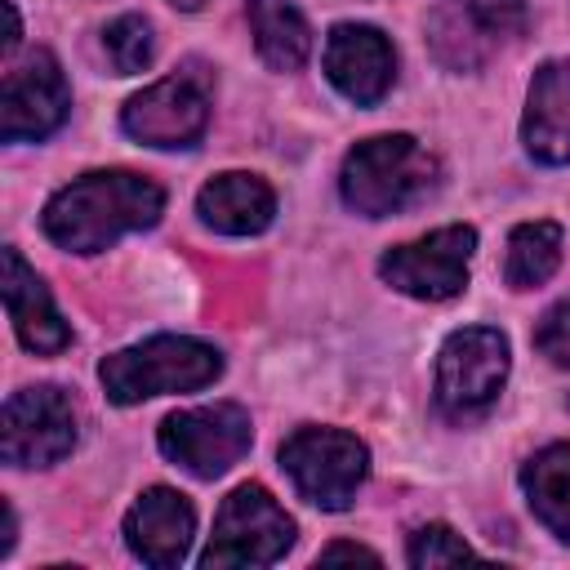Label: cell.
I'll use <instances>...</instances> for the list:
<instances>
[{
	"label": "cell",
	"instance_id": "obj_18",
	"mask_svg": "<svg viewBox=\"0 0 570 570\" xmlns=\"http://www.w3.org/2000/svg\"><path fill=\"white\" fill-rule=\"evenodd\" d=\"M258 58L272 71H298L312 53V27L289 0H245Z\"/></svg>",
	"mask_w": 570,
	"mask_h": 570
},
{
	"label": "cell",
	"instance_id": "obj_23",
	"mask_svg": "<svg viewBox=\"0 0 570 570\" xmlns=\"http://www.w3.org/2000/svg\"><path fill=\"white\" fill-rule=\"evenodd\" d=\"M534 347H539L552 365L570 370V303L552 307V312L539 321V330H534Z\"/></svg>",
	"mask_w": 570,
	"mask_h": 570
},
{
	"label": "cell",
	"instance_id": "obj_5",
	"mask_svg": "<svg viewBox=\"0 0 570 570\" xmlns=\"http://www.w3.org/2000/svg\"><path fill=\"white\" fill-rule=\"evenodd\" d=\"M294 543V517L254 481L236 485L218 517H214V534L200 552V566H272L276 557H285V548Z\"/></svg>",
	"mask_w": 570,
	"mask_h": 570
},
{
	"label": "cell",
	"instance_id": "obj_7",
	"mask_svg": "<svg viewBox=\"0 0 570 570\" xmlns=\"http://www.w3.org/2000/svg\"><path fill=\"white\" fill-rule=\"evenodd\" d=\"M476 249V232L468 223H450L410 245H396L379 258V276L423 303H445L468 289V263Z\"/></svg>",
	"mask_w": 570,
	"mask_h": 570
},
{
	"label": "cell",
	"instance_id": "obj_11",
	"mask_svg": "<svg viewBox=\"0 0 570 570\" xmlns=\"http://www.w3.org/2000/svg\"><path fill=\"white\" fill-rule=\"evenodd\" d=\"M67 111H71V89L49 49H36L4 71V89H0L4 142H40L67 120Z\"/></svg>",
	"mask_w": 570,
	"mask_h": 570
},
{
	"label": "cell",
	"instance_id": "obj_3",
	"mask_svg": "<svg viewBox=\"0 0 570 570\" xmlns=\"http://www.w3.org/2000/svg\"><path fill=\"white\" fill-rule=\"evenodd\" d=\"M218 374H223V352L187 334H156L147 343L111 352L98 365V379L116 405H138L165 392H196Z\"/></svg>",
	"mask_w": 570,
	"mask_h": 570
},
{
	"label": "cell",
	"instance_id": "obj_26",
	"mask_svg": "<svg viewBox=\"0 0 570 570\" xmlns=\"http://www.w3.org/2000/svg\"><path fill=\"white\" fill-rule=\"evenodd\" d=\"M13 552V508L4 503V539H0V557H9Z\"/></svg>",
	"mask_w": 570,
	"mask_h": 570
},
{
	"label": "cell",
	"instance_id": "obj_27",
	"mask_svg": "<svg viewBox=\"0 0 570 570\" xmlns=\"http://www.w3.org/2000/svg\"><path fill=\"white\" fill-rule=\"evenodd\" d=\"M174 4H178V9H200L205 0H174Z\"/></svg>",
	"mask_w": 570,
	"mask_h": 570
},
{
	"label": "cell",
	"instance_id": "obj_15",
	"mask_svg": "<svg viewBox=\"0 0 570 570\" xmlns=\"http://www.w3.org/2000/svg\"><path fill=\"white\" fill-rule=\"evenodd\" d=\"M4 307L13 321V334L27 352L36 356H53L71 343V325L58 316L49 285L36 276V267H27V258L9 245L4 249Z\"/></svg>",
	"mask_w": 570,
	"mask_h": 570
},
{
	"label": "cell",
	"instance_id": "obj_24",
	"mask_svg": "<svg viewBox=\"0 0 570 570\" xmlns=\"http://www.w3.org/2000/svg\"><path fill=\"white\" fill-rule=\"evenodd\" d=\"M321 561H370V566H379V552H370L361 543H330L321 552Z\"/></svg>",
	"mask_w": 570,
	"mask_h": 570
},
{
	"label": "cell",
	"instance_id": "obj_16",
	"mask_svg": "<svg viewBox=\"0 0 570 570\" xmlns=\"http://www.w3.org/2000/svg\"><path fill=\"white\" fill-rule=\"evenodd\" d=\"M521 142L543 165H570V62H543L534 71Z\"/></svg>",
	"mask_w": 570,
	"mask_h": 570
},
{
	"label": "cell",
	"instance_id": "obj_10",
	"mask_svg": "<svg viewBox=\"0 0 570 570\" xmlns=\"http://www.w3.org/2000/svg\"><path fill=\"white\" fill-rule=\"evenodd\" d=\"M76 450V410L58 387H22L4 401L0 454L9 468H49Z\"/></svg>",
	"mask_w": 570,
	"mask_h": 570
},
{
	"label": "cell",
	"instance_id": "obj_17",
	"mask_svg": "<svg viewBox=\"0 0 570 570\" xmlns=\"http://www.w3.org/2000/svg\"><path fill=\"white\" fill-rule=\"evenodd\" d=\"M196 214L205 227H214L223 236H258L276 214V191L258 174L232 169V174H218L200 187Z\"/></svg>",
	"mask_w": 570,
	"mask_h": 570
},
{
	"label": "cell",
	"instance_id": "obj_13",
	"mask_svg": "<svg viewBox=\"0 0 570 570\" xmlns=\"http://www.w3.org/2000/svg\"><path fill=\"white\" fill-rule=\"evenodd\" d=\"M325 76L330 85L356 102V107H374L396 76V53L387 45V36L379 27L365 22H338L325 40Z\"/></svg>",
	"mask_w": 570,
	"mask_h": 570
},
{
	"label": "cell",
	"instance_id": "obj_19",
	"mask_svg": "<svg viewBox=\"0 0 570 570\" xmlns=\"http://www.w3.org/2000/svg\"><path fill=\"white\" fill-rule=\"evenodd\" d=\"M521 490L530 512L570 543V445H548L521 468Z\"/></svg>",
	"mask_w": 570,
	"mask_h": 570
},
{
	"label": "cell",
	"instance_id": "obj_8",
	"mask_svg": "<svg viewBox=\"0 0 570 570\" xmlns=\"http://www.w3.org/2000/svg\"><path fill=\"white\" fill-rule=\"evenodd\" d=\"M160 454L174 459L183 472L214 481L223 476L254 441L249 414L236 401H218V405H196V410H178L160 423Z\"/></svg>",
	"mask_w": 570,
	"mask_h": 570
},
{
	"label": "cell",
	"instance_id": "obj_6",
	"mask_svg": "<svg viewBox=\"0 0 570 570\" xmlns=\"http://www.w3.org/2000/svg\"><path fill=\"white\" fill-rule=\"evenodd\" d=\"M508 338L490 325H468L454 330L441 343L436 356V405L450 419H472L481 410H490V401L503 392L508 379Z\"/></svg>",
	"mask_w": 570,
	"mask_h": 570
},
{
	"label": "cell",
	"instance_id": "obj_9",
	"mask_svg": "<svg viewBox=\"0 0 570 570\" xmlns=\"http://www.w3.org/2000/svg\"><path fill=\"white\" fill-rule=\"evenodd\" d=\"M521 27H525V9L517 0H441L428 18V45L441 67L476 71Z\"/></svg>",
	"mask_w": 570,
	"mask_h": 570
},
{
	"label": "cell",
	"instance_id": "obj_4",
	"mask_svg": "<svg viewBox=\"0 0 570 570\" xmlns=\"http://www.w3.org/2000/svg\"><path fill=\"white\" fill-rule=\"evenodd\" d=\"M281 468L307 503L343 512L370 472V450L343 428H298L281 445Z\"/></svg>",
	"mask_w": 570,
	"mask_h": 570
},
{
	"label": "cell",
	"instance_id": "obj_20",
	"mask_svg": "<svg viewBox=\"0 0 570 570\" xmlns=\"http://www.w3.org/2000/svg\"><path fill=\"white\" fill-rule=\"evenodd\" d=\"M561 263V227L552 218H534L512 227L508 236V258H503V276L512 289H534L543 285Z\"/></svg>",
	"mask_w": 570,
	"mask_h": 570
},
{
	"label": "cell",
	"instance_id": "obj_1",
	"mask_svg": "<svg viewBox=\"0 0 570 570\" xmlns=\"http://www.w3.org/2000/svg\"><path fill=\"white\" fill-rule=\"evenodd\" d=\"M165 214V191L134 169H94L58 187L40 214L45 236L71 254H98L111 240L151 227Z\"/></svg>",
	"mask_w": 570,
	"mask_h": 570
},
{
	"label": "cell",
	"instance_id": "obj_2",
	"mask_svg": "<svg viewBox=\"0 0 570 570\" xmlns=\"http://www.w3.org/2000/svg\"><path fill=\"white\" fill-rule=\"evenodd\" d=\"M436 174H441V165L428 147H419V138L379 134L347 151L338 191H343L347 209H356L365 218H387V214L419 205L436 187Z\"/></svg>",
	"mask_w": 570,
	"mask_h": 570
},
{
	"label": "cell",
	"instance_id": "obj_12",
	"mask_svg": "<svg viewBox=\"0 0 570 570\" xmlns=\"http://www.w3.org/2000/svg\"><path fill=\"white\" fill-rule=\"evenodd\" d=\"M205 125H209V102H205L200 85L187 76H165V80L147 85L120 111V129L134 142L156 147V151L196 147Z\"/></svg>",
	"mask_w": 570,
	"mask_h": 570
},
{
	"label": "cell",
	"instance_id": "obj_14",
	"mask_svg": "<svg viewBox=\"0 0 570 570\" xmlns=\"http://www.w3.org/2000/svg\"><path fill=\"white\" fill-rule=\"evenodd\" d=\"M196 534V508L187 503V494L169 490V485H151L138 494V503L125 512V543L142 566L169 570L187 557Z\"/></svg>",
	"mask_w": 570,
	"mask_h": 570
},
{
	"label": "cell",
	"instance_id": "obj_21",
	"mask_svg": "<svg viewBox=\"0 0 570 570\" xmlns=\"http://www.w3.org/2000/svg\"><path fill=\"white\" fill-rule=\"evenodd\" d=\"M102 49H107V62L116 67V76H134L151 62V22L138 18V13H120L107 31H102Z\"/></svg>",
	"mask_w": 570,
	"mask_h": 570
},
{
	"label": "cell",
	"instance_id": "obj_25",
	"mask_svg": "<svg viewBox=\"0 0 570 570\" xmlns=\"http://www.w3.org/2000/svg\"><path fill=\"white\" fill-rule=\"evenodd\" d=\"M4 13H9V36H4V53H13V49H18V40H22V22H18V4H13V0H4Z\"/></svg>",
	"mask_w": 570,
	"mask_h": 570
},
{
	"label": "cell",
	"instance_id": "obj_22",
	"mask_svg": "<svg viewBox=\"0 0 570 570\" xmlns=\"http://www.w3.org/2000/svg\"><path fill=\"white\" fill-rule=\"evenodd\" d=\"M476 552L450 530V525H423L410 534V566H454V561H472Z\"/></svg>",
	"mask_w": 570,
	"mask_h": 570
}]
</instances>
